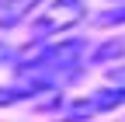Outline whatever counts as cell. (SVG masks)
Segmentation results:
<instances>
[{"mask_svg":"<svg viewBox=\"0 0 125 122\" xmlns=\"http://www.w3.org/2000/svg\"><path fill=\"white\" fill-rule=\"evenodd\" d=\"M83 18H87L83 0H52V4L31 21V38H35V42H45L49 35H59V32H66V28L80 24Z\"/></svg>","mask_w":125,"mask_h":122,"instance_id":"obj_1","label":"cell"},{"mask_svg":"<svg viewBox=\"0 0 125 122\" xmlns=\"http://www.w3.org/2000/svg\"><path fill=\"white\" fill-rule=\"evenodd\" d=\"M125 105V87H101L94 94H83V98H73L66 108H62V122H87L101 112H111Z\"/></svg>","mask_w":125,"mask_h":122,"instance_id":"obj_2","label":"cell"},{"mask_svg":"<svg viewBox=\"0 0 125 122\" xmlns=\"http://www.w3.org/2000/svg\"><path fill=\"white\" fill-rule=\"evenodd\" d=\"M38 4H42V0H7V4H0V28H14V24H21Z\"/></svg>","mask_w":125,"mask_h":122,"instance_id":"obj_3","label":"cell"},{"mask_svg":"<svg viewBox=\"0 0 125 122\" xmlns=\"http://www.w3.org/2000/svg\"><path fill=\"white\" fill-rule=\"evenodd\" d=\"M122 56H125V42H122V38H111V42H104V45L94 49L90 63H94V66H104L108 59H122Z\"/></svg>","mask_w":125,"mask_h":122,"instance_id":"obj_4","label":"cell"},{"mask_svg":"<svg viewBox=\"0 0 125 122\" xmlns=\"http://www.w3.org/2000/svg\"><path fill=\"white\" fill-rule=\"evenodd\" d=\"M94 24L97 28H111V24H125V7H115V11H104L94 18Z\"/></svg>","mask_w":125,"mask_h":122,"instance_id":"obj_5","label":"cell"},{"mask_svg":"<svg viewBox=\"0 0 125 122\" xmlns=\"http://www.w3.org/2000/svg\"><path fill=\"white\" fill-rule=\"evenodd\" d=\"M10 59H14V49H10V42L0 35V63H10Z\"/></svg>","mask_w":125,"mask_h":122,"instance_id":"obj_6","label":"cell"},{"mask_svg":"<svg viewBox=\"0 0 125 122\" xmlns=\"http://www.w3.org/2000/svg\"><path fill=\"white\" fill-rule=\"evenodd\" d=\"M111 80H125V66L122 70H111Z\"/></svg>","mask_w":125,"mask_h":122,"instance_id":"obj_7","label":"cell"},{"mask_svg":"<svg viewBox=\"0 0 125 122\" xmlns=\"http://www.w3.org/2000/svg\"><path fill=\"white\" fill-rule=\"evenodd\" d=\"M118 4H122V0H118Z\"/></svg>","mask_w":125,"mask_h":122,"instance_id":"obj_8","label":"cell"}]
</instances>
